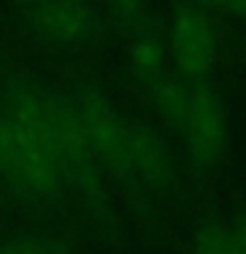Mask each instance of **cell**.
I'll list each match as a JSON object with an SVG mask.
<instances>
[{
  "label": "cell",
  "instance_id": "3",
  "mask_svg": "<svg viewBox=\"0 0 246 254\" xmlns=\"http://www.w3.org/2000/svg\"><path fill=\"white\" fill-rule=\"evenodd\" d=\"M164 122L183 138L196 164L214 167L228 148V114L204 82L183 79L178 71L148 90Z\"/></svg>",
  "mask_w": 246,
  "mask_h": 254
},
{
  "label": "cell",
  "instance_id": "5",
  "mask_svg": "<svg viewBox=\"0 0 246 254\" xmlns=\"http://www.w3.org/2000/svg\"><path fill=\"white\" fill-rule=\"evenodd\" d=\"M24 21L43 40L79 48L95 37V16L85 0H13Z\"/></svg>",
  "mask_w": 246,
  "mask_h": 254
},
{
  "label": "cell",
  "instance_id": "2",
  "mask_svg": "<svg viewBox=\"0 0 246 254\" xmlns=\"http://www.w3.org/2000/svg\"><path fill=\"white\" fill-rule=\"evenodd\" d=\"M63 101L95 167L148 186H159L170 178L172 159L151 130L119 114L95 93H77Z\"/></svg>",
  "mask_w": 246,
  "mask_h": 254
},
{
  "label": "cell",
  "instance_id": "1",
  "mask_svg": "<svg viewBox=\"0 0 246 254\" xmlns=\"http://www.w3.org/2000/svg\"><path fill=\"white\" fill-rule=\"evenodd\" d=\"M0 175L32 198H53L61 190L66 172L59 98L19 93L0 106Z\"/></svg>",
  "mask_w": 246,
  "mask_h": 254
},
{
  "label": "cell",
  "instance_id": "6",
  "mask_svg": "<svg viewBox=\"0 0 246 254\" xmlns=\"http://www.w3.org/2000/svg\"><path fill=\"white\" fill-rule=\"evenodd\" d=\"M193 254H246V214L204 225L193 238Z\"/></svg>",
  "mask_w": 246,
  "mask_h": 254
},
{
  "label": "cell",
  "instance_id": "4",
  "mask_svg": "<svg viewBox=\"0 0 246 254\" xmlns=\"http://www.w3.org/2000/svg\"><path fill=\"white\" fill-rule=\"evenodd\" d=\"M167 45L183 79L204 82L217 66V29L201 5H185L175 13Z\"/></svg>",
  "mask_w": 246,
  "mask_h": 254
},
{
  "label": "cell",
  "instance_id": "7",
  "mask_svg": "<svg viewBox=\"0 0 246 254\" xmlns=\"http://www.w3.org/2000/svg\"><path fill=\"white\" fill-rule=\"evenodd\" d=\"M0 254H61V252L43 238H21V241L8 244Z\"/></svg>",
  "mask_w": 246,
  "mask_h": 254
}]
</instances>
